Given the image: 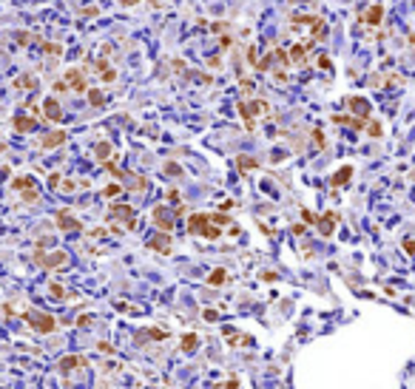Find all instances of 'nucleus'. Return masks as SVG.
<instances>
[{
  "instance_id": "20",
  "label": "nucleus",
  "mask_w": 415,
  "mask_h": 389,
  "mask_svg": "<svg viewBox=\"0 0 415 389\" xmlns=\"http://www.w3.org/2000/svg\"><path fill=\"white\" fill-rule=\"evenodd\" d=\"M37 86V77L35 74H20L18 80H15V88H23V91H32Z\"/></svg>"
},
{
  "instance_id": "8",
  "label": "nucleus",
  "mask_w": 415,
  "mask_h": 389,
  "mask_svg": "<svg viewBox=\"0 0 415 389\" xmlns=\"http://www.w3.org/2000/svg\"><path fill=\"white\" fill-rule=\"evenodd\" d=\"M154 224H157L162 233H171V228H174V216H171V210L165 208V204H157V208H154Z\"/></svg>"
},
{
  "instance_id": "5",
  "label": "nucleus",
  "mask_w": 415,
  "mask_h": 389,
  "mask_svg": "<svg viewBox=\"0 0 415 389\" xmlns=\"http://www.w3.org/2000/svg\"><path fill=\"white\" fill-rule=\"evenodd\" d=\"M63 82L69 86V91H77V94H89V80L83 77L80 68H69L63 74Z\"/></svg>"
},
{
  "instance_id": "1",
  "label": "nucleus",
  "mask_w": 415,
  "mask_h": 389,
  "mask_svg": "<svg viewBox=\"0 0 415 389\" xmlns=\"http://www.w3.org/2000/svg\"><path fill=\"white\" fill-rule=\"evenodd\" d=\"M239 114H242V122H245L247 131L256 128V116L259 114H270V106L265 100H253V102H239Z\"/></svg>"
},
{
  "instance_id": "4",
  "label": "nucleus",
  "mask_w": 415,
  "mask_h": 389,
  "mask_svg": "<svg viewBox=\"0 0 415 389\" xmlns=\"http://www.w3.org/2000/svg\"><path fill=\"white\" fill-rule=\"evenodd\" d=\"M125 222V230H134L137 228V213H134L131 204H111V210H108V222Z\"/></svg>"
},
{
  "instance_id": "17",
  "label": "nucleus",
  "mask_w": 415,
  "mask_h": 389,
  "mask_svg": "<svg viewBox=\"0 0 415 389\" xmlns=\"http://www.w3.org/2000/svg\"><path fill=\"white\" fill-rule=\"evenodd\" d=\"M97 71H100V77H103V82H114L117 80V71L108 66L106 57H100V60H97Z\"/></svg>"
},
{
  "instance_id": "11",
  "label": "nucleus",
  "mask_w": 415,
  "mask_h": 389,
  "mask_svg": "<svg viewBox=\"0 0 415 389\" xmlns=\"http://www.w3.org/2000/svg\"><path fill=\"white\" fill-rule=\"evenodd\" d=\"M336 224H338V213L336 210H327L324 216H318V233L321 236H333V230H336Z\"/></svg>"
},
{
  "instance_id": "26",
  "label": "nucleus",
  "mask_w": 415,
  "mask_h": 389,
  "mask_svg": "<svg viewBox=\"0 0 415 389\" xmlns=\"http://www.w3.org/2000/svg\"><path fill=\"white\" fill-rule=\"evenodd\" d=\"M196 341H199V338H196L194 332H188V336L182 338V350H185V352H194V350H196Z\"/></svg>"
},
{
  "instance_id": "14",
  "label": "nucleus",
  "mask_w": 415,
  "mask_h": 389,
  "mask_svg": "<svg viewBox=\"0 0 415 389\" xmlns=\"http://www.w3.org/2000/svg\"><path fill=\"white\" fill-rule=\"evenodd\" d=\"M12 125H15V131L18 134H29V131H35L37 128V120L35 116H26V114H18Z\"/></svg>"
},
{
  "instance_id": "19",
  "label": "nucleus",
  "mask_w": 415,
  "mask_h": 389,
  "mask_svg": "<svg viewBox=\"0 0 415 389\" xmlns=\"http://www.w3.org/2000/svg\"><path fill=\"white\" fill-rule=\"evenodd\" d=\"M74 366H86V358H83V355H69V358H63V361H60V370L63 372L74 370Z\"/></svg>"
},
{
  "instance_id": "37",
  "label": "nucleus",
  "mask_w": 415,
  "mask_h": 389,
  "mask_svg": "<svg viewBox=\"0 0 415 389\" xmlns=\"http://www.w3.org/2000/svg\"><path fill=\"white\" fill-rule=\"evenodd\" d=\"M23 202H37V190L32 188V190H23Z\"/></svg>"
},
{
  "instance_id": "6",
  "label": "nucleus",
  "mask_w": 415,
  "mask_h": 389,
  "mask_svg": "<svg viewBox=\"0 0 415 389\" xmlns=\"http://www.w3.org/2000/svg\"><path fill=\"white\" fill-rule=\"evenodd\" d=\"M358 20H361L364 26H381V20H384V6H381V3L367 6V9L358 14Z\"/></svg>"
},
{
  "instance_id": "34",
  "label": "nucleus",
  "mask_w": 415,
  "mask_h": 389,
  "mask_svg": "<svg viewBox=\"0 0 415 389\" xmlns=\"http://www.w3.org/2000/svg\"><path fill=\"white\" fill-rule=\"evenodd\" d=\"M43 52H46V54H60L63 46H57V43H43Z\"/></svg>"
},
{
  "instance_id": "43",
  "label": "nucleus",
  "mask_w": 415,
  "mask_h": 389,
  "mask_svg": "<svg viewBox=\"0 0 415 389\" xmlns=\"http://www.w3.org/2000/svg\"><path fill=\"white\" fill-rule=\"evenodd\" d=\"M404 250L409 253V256H412V253H415V242H412V239H406V242H404Z\"/></svg>"
},
{
  "instance_id": "31",
  "label": "nucleus",
  "mask_w": 415,
  "mask_h": 389,
  "mask_svg": "<svg viewBox=\"0 0 415 389\" xmlns=\"http://www.w3.org/2000/svg\"><path fill=\"white\" fill-rule=\"evenodd\" d=\"M165 174H168V176H182V168H179L177 162H168V165H165Z\"/></svg>"
},
{
  "instance_id": "35",
  "label": "nucleus",
  "mask_w": 415,
  "mask_h": 389,
  "mask_svg": "<svg viewBox=\"0 0 415 389\" xmlns=\"http://www.w3.org/2000/svg\"><path fill=\"white\" fill-rule=\"evenodd\" d=\"M313 142H316V148H318V150L324 148V134L318 131V128H316V131H313Z\"/></svg>"
},
{
  "instance_id": "27",
  "label": "nucleus",
  "mask_w": 415,
  "mask_h": 389,
  "mask_svg": "<svg viewBox=\"0 0 415 389\" xmlns=\"http://www.w3.org/2000/svg\"><path fill=\"white\" fill-rule=\"evenodd\" d=\"M211 222L216 228H225V224H230V216L228 213H211Z\"/></svg>"
},
{
  "instance_id": "46",
  "label": "nucleus",
  "mask_w": 415,
  "mask_h": 389,
  "mask_svg": "<svg viewBox=\"0 0 415 389\" xmlns=\"http://www.w3.org/2000/svg\"><path fill=\"white\" fill-rule=\"evenodd\" d=\"M117 3H120V6H137L140 0H117Z\"/></svg>"
},
{
  "instance_id": "22",
  "label": "nucleus",
  "mask_w": 415,
  "mask_h": 389,
  "mask_svg": "<svg viewBox=\"0 0 415 389\" xmlns=\"http://www.w3.org/2000/svg\"><path fill=\"white\" fill-rule=\"evenodd\" d=\"M236 165H239V170H242V174H245V170L259 168V162L253 160V156H236Z\"/></svg>"
},
{
  "instance_id": "25",
  "label": "nucleus",
  "mask_w": 415,
  "mask_h": 389,
  "mask_svg": "<svg viewBox=\"0 0 415 389\" xmlns=\"http://www.w3.org/2000/svg\"><path fill=\"white\" fill-rule=\"evenodd\" d=\"M15 188H18V190H32V188H35V179L32 176H18L15 179Z\"/></svg>"
},
{
  "instance_id": "45",
  "label": "nucleus",
  "mask_w": 415,
  "mask_h": 389,
  "mask_svg": "<svg viewBox=\"0 0 415 389\" xmlns=\"http://www.w3.org/2000/svg\"><path fill=\"white\" fill-rule=\"evenodd\" d=\"M54 91H69V86H66L63 80H57V82H54Z\"/></svg>"
},
{
  "instance_id": "13",
  "label": "nucleus",
  "mask_w": 415,
  "mask_h": 389,
  "mask_svg": "<svg viewBox=\"0 0 415 389\" xmlns=\"http://www.w3.org/2000/svg\"><path fill=\"white\" fill-rule=\"evenodd\" d=\"M57 228L69 230V233H77V230H83V224H80V222L74 219L69 210H57Z\"/></svg>"
},
{
  "instance_id": "50",
  "label": "nucleus",
  "mask_w": 415,
  "mask_h": 389,
  "mask_svg": "<svg viewBox=\"0 0 415 389\" xmlns=\"http://www.w3.org/2000/svg\"><path fill=\"white\" fill-rule=\"evenodd\" d=\"M412 176H415V174H412Z\"/></svg>"
},
{
  "instance_id": "38",
  "label": "nucleus",
  "mask_w": 415,
  "mask_h": 389,
  "mask_svg": "<svg viewBox=\"0 0 415 389\" xmlns=\"http://www.w3.org/2000/svg\"><path fill=\"white\" fill-rule=\"evenodd\" d=\"M97 14H100L97 6H89V9H83V18H97Z\"/></svg>"
},
{
  "instance_id": "24",
  "label": "nucleus",
  "mask_w": 415,
  "mask_h": 389,
  "mask_svg": "<svg viewBox=\"0 0 415 389\" xmlns=\"http://www.w3.org/2000/svg\"><path fill=\"white\" fill-rule=\"evenodd\" d=\"M222 236V228H216V224H208V228H205V233H202V239H208V242H216Z\"/></svg>"
},
{
  "instance_id": "41",
  "label": "nucleus",
  "mask_w": 415,
  "mask_h": 389,
  "mask_svg": "<svg viewBox=\"0 0 415 389\" xmlns=\"http://www.w3.org/2000/svg\"><path fill=\"white\" fill-rule=\"evenodd\" d=\"M60 182H63L60 174H52V176H49V185H52V188H60Z\"/></svg>"
},
{
  "instance_id": "33",
  "label": "nucleus",
  "mask_w": 415,
  "mask_h": 389,
  "mask_svg": "<svg viewBox=\"0 0 415 389\" xmlns=\"http://www.w3.org/2000/svg\"><path fill=\"white\" fill-rule=\"evenodd\" d=\"M49 292H52L54 298H66V290H63V284H52V287H49Z\"/></svg>"
},
{
  "instance_id": "44",
  "label": "nucleus",
  "mask_w": 415,
  "mask_h": 389,
  "mask_svg": "<svg viewBox=\"0 0 415 389\" xmlns=\"http://www.w3.org/2000/svg\"><path fill=\"white\" fill-rule=\"evenodd\" d=\"M205 318H208V321H216V318H219V312H216V310H205Z\"/></svg>"
},
{
  "instance_id": "28",
  "label": "nucleus",
  "mask_w": 415,
  "mask_h": 389,
  "mask_svg": "<svg viewBox=\"0 0 415 389\" xmlns=\"http://www.w3.org/2000/svg\"><path fill=\"white\" fill-rule=\"evenodd\" d=\"M367 134H370V136H375V140H378L381 134H384V128H381V122H378V120L367 122Z\"/></svg>"
},
{
  "instance_id": "16",
  "label": "nucleus",
  "mask_w": 415,
  "mask_h": 389,
  "mask_svg": "<svg viewBox=\"0 0 415 389\" xmlns=\"http://www.w3.org/2000/svg\"><path fill=\"white\" fill-rule=\"evenodd\" d=\"M353 179V165H341V168L333 174V179H330V185L333 188H341V185H347Z\"/></svg>"
},
{
  "instance_id": "32",
  "label": "nucleus",
  "mask_w": 415,
  "mask_h": 389,
  "mask_svg": "<svg viewBox=\"0 0 415 389\" xmlns=\"http://www.w3.org/2000/svg\"><path fill=\"white\" fill-rule=\"evenodd\" d=\"M103 165H106V170H108V174H111V176H125V174H123V170H120V168H117V165H114V162H111V160H108V162H103Z\"/></svg>"
},
{
  "instance_id": "42",
  "label": "nucleus",
  "mask_w": 415,
  "mask_h": 389,
  "mask_svg": "<svg viewBox=\"0 0 415 389\" xmlns=\"http://www.w3.org/2000/svg\"><path fill=\"white\" fill-rule=\"evenodd\" d=\"M77 188V182H71V179H66V182H60V190H74Z\"/></svg>"
},
{
  "instance_id": "47",
  "label": "nucleus",
  "mask_w": 415,
  "mask_h": 389,
  "mask_svg": "<svg viewBox=\"0 0 415 389\" xmlns=\"http://www.w3.org/2000/svg\"><path fill=\"white\" fill-rule=\"evenodd\" d=\"M168 202H179V194H177V190H168Z\"/></svg>"
},
{
  "instance_id": "15",
  "label": "nucleus",
  "mask_w": 415,
  "mask_h": 389,
  "mask_svg": "<svg viewBox=\"0 0 415 389\" xmlns=\"http://www.w3.org/2000/svg\"><path fill=\"white\" fill-rule=\"evenodd\" d=\"M63 142H66V131H52V134H46L43 140H40V148L52 150V148H57V145H63Z\"/></svg>"
},
{
  "instance_id": "10",
  "label": "nucleus",
  "mask_w": 415,
  "mask_h": 389,
  "mask_svg": "<svg viewBox=\"0 0 415 389\" xmlns=\"http://www.w3.org/2000/svg\"><path fill=\"white\" fill-rule=\"evenodd\" d=\"M148 248L157 250V253H162V256H168L171 253V233H162V230L154 233V236L148 239Z\"/></svg>"
},
{
  "instance_id": "18",
  "label": "nucleus",
  "mask_w": 415,
  "mask_h": 389,
  "mask_svg": "<svg viewBox=\"0 0 415 389\" xmlns=\"http://www.w3.org/2000/svg\"><path fill=\"white\" fill-rule=\"evenodd\" d=\"M230 282V276H228V270H222V267H216L211 276H208V284L211 287H222V284H228Z\"/></svg>"
},
{
  "instance_id": "21",
  "label": "nucleus",
  "mask_w": 415,
  "mask_h": 389,
  "mask_svg": "<svg viewBox=\"0 0 415 389\" xmlns=\"http://www.w3.org/2000/svg\"><path fill=\"white\" fill-rule=\"evenodd\" d=\"M111 142H97V148H94V156H97L100 162H108V156H111Z\"/></svg>"
},
{
  "instance_id": "3",
  "label": "nucleus",
  "mask_w": 415,
  "mask_h": 389,
  "mask_svg": "<svg viewBox=\"0 0 415 389\" xmlns=\"http://www.w3.org/2000/svg\"><path fill=\"white\" fill-rule=\"evenodd\" d=\"M35 262L43 270H57V267H66L69 264V256L63 253V250H54V253H43V250H37L35 253Z\"/></svg>"
},
{
  "instance_id": "9",
  "label": "nucleus",
  "mask_w": 415,
  "mask_h": 389,
  "mask_svg": "<svg viewBox=\"0 0 415 389\" xmlns=\"http://www.w3.org/2000/svg\"><path fill=\"white\" fill-rule=\"evenodd\" d=\"M208 224H211V213H191L188 216V233H194V236H202Z\"/></svg>"
},
{
  "instance_id": "49",
  "label": "nucleus",
  "mask_w": 415,
  "mask_h": 389,
  "mask_svg": "<svg viewBox=\"0 0 415 389\" xmlns=\"http://www.w3.org/2000/svg\"><path fill=\"white\" fill-rule=\"evenodd\" d=\"M228 389H236V378H230V380H228Z\"/></svg>"
},
{
  "instance_id": "39",
  "label": "nucleus",
  "mask_w": 415,
  "mask_h": 389,
  "mask_svg": "<svg viewBox=\"0 0 415 389\" xmlns=\"http://www.w3.org/2000/svg\"><path fill=\"white\" fill-rule=\"evenodd\" d=\"M97 346H100V352H106V355H108V352H111V355H114V346L108 344V341H100V344H97Z\"/></svg>"
},
{
  "instance_id": "40",
  "label": "nucleus",
  "mask_w": 415,
  "mask_h": 389,
  "mask_svg": "<svg viewBox=\"0 0 415 389\" xmlns=\"http://www.w3.org/2000/svg\"><path fill=\"white\" fill-rule=\"evenodd\" d=\"M29 40H32V34H29V32H18V43L20 46H26Z\"/></svg>"
},
{
  "instance_id": "12",
  "label": "nucleus",
  "mask_w": 415,
  "mask_h": 389,
  "mask_svg": "<svg viewBox=\"0 0 415 389\" xmlns=\"http://www.w3.org/2000/svg\"><path fill=\"white\" fill-rule=\"evenodd\" d=\"M43 120H52V122H60L63 120V108L54 97H46L43 100Z\"/></svg>"
},
{
  "instance_id": "36",
  "label": "nucleus",
  "mask_w": 415,
  "mask_h": 389,
  "mask_svg": "<svg viewBox=\"0 0 415 389\" xmlns=\"http://www.w3.org/2000/svg\"><path fill=\"white\" fill-rule=\"evenodd\" d=\"M301 219H304V224H318V216H313L310 210H301Z\"/></svg>"
},
{
  "instance_id": "48",
  "label": "nucleus",
  "mask_w": 415,
  "mask_h": 389,
  "mask_svg": "<svg viewBox=\"0 0 415 389\" xmlns=\"http://www.w3.org/2000/svg\"><path fill=\"white\" fill-rule=\"evenodd\" d=\"M262 278H265V282H276L279 276H276V273H262Z\"/></svg>"
},
{
  "instance_id": "29",
  "label": "nucleus",
  "mask_w": 415,
  "mask_h": 389,
  "mask_svg": "<svg viewBox=\"0 0 415 389\" xmlns=\"http://www.w3.org/2000/svg\"><path fill=\"white\" fill-rule=\"evenodd\" d=\"M120 194H123V188H120V185H108L106 190H103V196H106V199H117Z\"/></svg>"
},
{
  "instance_id": "2",
  "label": "nucleus",
  "mask_w": 415,
  "mask_h": 389,
  "mask_svg": "<svg viewBox=\"0 0 415 389\" xmlns=\"http://www.w3.org/2000/svg\"><path fill=\"white\" fill-rule=\"evenodd\" d=\"M26 324L35 332H43V336H52L54 330H57V321H54V316H49V312H37V310H29L26 316Z\"/></svg>"
},
{
  "instance_id": "7",
  "label": "nucleus",
  "mask_w": 415,
  "mask_h": 389,
  "mask_svg": "<svg viewBox=\"0 0 415 389\" xmlns=\"http://www.w3.org/2000/svg\"><path fill=\"white\" fill-rule=\"evenodd\" d=\"M344 106H347V111H353L358 120H370V111H372V108H370V102H367L364 97H347Z\"/></svg>"
},
{
  "instance_id": "23",
  "label": "nucleus",
  "mask_w": 415,
  "mask_h": 389,
  "mask_svg": "<svg viewBox=\"0 0 415 389\" xmlns=\"http://www.w3.org/2000/svg\"><path fill=\"white\" fill-rule=\"evenodd\" d=\"M89 102H91L94 108H100L103 102H106V94H103L100 88H89Z\"/></svg>"
},
{
  "instance_id": "30",
  "label": "nucleus",
  "mask_w": 415,
  "mask_h": 389,
  "mask_svg": "<svg viewBox=\"0 0 415 389\" xmlns=\"http://www.w3.org/2000/svg\"><path fill=\"white\" fill-rule=\"evenodd\" d=\"M316 62H318V68H324V71H330V68H333V62H330V57H327V54H318V57H316Z\"/></svg>"
}]
</instances>
